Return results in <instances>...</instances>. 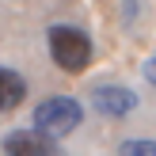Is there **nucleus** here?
I'll use <instances>...</instances> for the list:
<instances>
[{
    "instance_id": "1",
    "label": "nucleus",
    "mask_w": 156,
    "mask_h": 156,
    "mask_svg": "<svg viewBox=\"0 0 156 156\" xmlns=\"http://www.w3.org/2000/svg\"><path fill=\"white\" fill-rule=\"evenodd\" d=\"M50 53L53 61H57L61 73H84V69L91 65V38L84 34L80 27H73V23H57V27H50Z\"/></svg>"
},
{
    "instance_id": "2",
    "label": "nucleus",
    "mask_w": 156,
    "mask_h": 156,
    "mask_svg": "<svg viewBox=\"0 0 156 156\" xmlns=\"http://www.w3.org/2000/svg\"><path fill=\"white\" fill-rule=\"evenodd\" d=\"M80 122H84V107L76 99H69V95H50V99H42L34 107V133L50 137V141L73 133Z\"/></svg>"
},
{
    "instance_id": "3",
    "label": "nucleus",
    "mask_w": 156,
    "mask_h": 156,
    "mask_svg": "<svg viewBox=\"0 0 156 156\" xmlns=\"http://www.w3.org/2000/svg\"><path fill=\"white\" fill-rule=\"evenodd\" d=\"M91 107L103 118H126L129 111H137V95L122 84H99V88H91Z\"/></svg>"
},
{
    "instance_id": "4",
    "label": "nucleus",
    "mask_w": 156,
    "mask_h": 156,
    "mask_svg": "<svg viewBox=\"0 0 156 156\" xmlns=\"http://www.w3.org/2000/svg\"><path fill=\"white\" fill-rule=\"evenodd\" d=\"M4 152L8 156H65L57 141H50V137L34 133V129H15V133L4 137Z\"/></svg>"
},
{
    "instance_id": "5",
    "label": "nucleus",
    "mask_w": 156,
    "mask_h": 156,
    "mask_svg": "<svg viewBox=\"0 0 156 156\" xmlns=\"http://www.w3.org/2000/svg\"><path fill=\"white\" fill-rule=\"evenodd\" d=\"M27 99V80L15 69H0V111H15Z\"/></svg>"
},
{
    "instance_id": "6",
    "label": "nucleus",
    "mask_w": 156,
    "mask_h": 156,
    "mask_svg": "<svg viewBox=\"0 0 156 156\" xmlns=\"http://www.w3.org/2000/svg\"><path fill=\"white\" fill-rule=\"evenodd\" d=\"M118 156H156V141H152V137H133V141H122Z\"/></svg>"
},
{
    "instance_id": "7",
    "label": "nucleus",
    "mask_w": 156,
    "mask_h": 156,
    "mask_svg": "<svg viewBox=\"0 0 156 156\" xmlns=\"http://www.w3.org/2000/svg\"><path fill=\"white\" fill-rule=\"evenodd\" d=\"M145 80H149V84H156V53L145 61Z\"/></svg>"
}]
</instances>
